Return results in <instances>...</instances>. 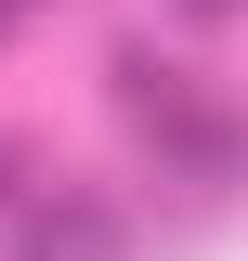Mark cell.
Segmentation results:
<instances>
[{
  "instance_id": "obj_1",
  "label": "cell",
  "mask_w": 248,
  "mask_h": 261,
  "mask_svg": "<svg viewBox=\"0 0 248 261\" xmlns=\"http://www.w3.org/2000/svg\"><path fill=\"white\" fill-rule=\"evenodd\" d=\"M105 105H118L131 130H144V144H183L196 118H209V79H196V65H170V53H144V39H118V53H105Z\"/></svg>"
},
{
  "instance_id": "obj_2",
  "label": "cell",
  "mask_w": 248,
  "mask_h": 261,
  "mask_svg": "<svg viewBox=\"0 0 248 261\" xmlns=\"http://www.w3.org/2000/svg\"><path fill=\"white\" fill-rule=\"evenodd\" d=\"M0 261H131V209H118V196H92V183H53L27 222H13V248H0Z\"/></svg>"
},
{
  "instance_id": "obj_3",
  "label": "cell",
  "mask_w": 248,
  "mask_h": 261,
  "mask_svg": "<svg viewBox=\"0 0 248 261\" xmlns=\"http://www.w3.org/2000/svg\"><path fill=\"white\" fill-rule=\"evenodd\" d=\"M157 170H170L183 196H235L248 183V105H209L183 144H157Z\"/></svg>"
},
{
  "instance_id": "obj_4",
  "label": "cell",
  "mask_w": 248,
  "mask_h": 261,
  "mask_svg": "<svg viewBox=\"0 0 248 261\" xmlns=\"http://www.w3.org/2000/svg\"><path fill=\"white\" fill-rule=\"evenodd\" d=\"M53 183H65V170L39 157L27 130H0V248H13V222H27V209H39V196H53Z\"/></svg>"
},
{
  "instance_id": "obj_5",
  "label": "cell",
  "mask_w": 248,
  "mask_h": 261,
  "mask_svg": "<svg viewBox=\"0 0 248 261\" xmlns=\"http://www.w3.org/2000/svg\"><path fill=\"white\" fill-rule=\"evenodd\" d=\"M170 13H183V27H235L248 0H170Z\"/></svg>"
},
{
  "instance_id": "obj_6",
  "label": "cell",
  "mask_w": 248,
  "mask_h": 261,
  "mask_svg": "<svg viewBox=\"0 0 248 261\" xmlns=\"http://www.w3.org/2000/svg\"><path fill=\"white\" fill-rule=\"evenodd\" d=\"M27 13H39V0H0V39H13V27H27Z\"/></svg>"
}]
</instances>
